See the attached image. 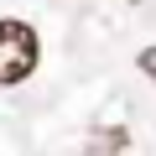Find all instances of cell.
Returning <instances> with one entry per match:
<instances>
[{
    "label": "cell",
    "instance_id": "cell-3",
    "mask_svg": "<svg viewBox=\"0 0 156 156\" xmlns=\"http://www.w3.org/2000/svg\"><path fill=\"white\" fill-rule=\"evenodd\" d=\"M146 73H156V52H146Z\"/></svg>",
    "mask_w": 156,
    "mask_h": 156
},
{
    "label": "cell",
    "instance_id": "cell-2",
    "mask_svg": "<svg viewBox=\"0 0 156 156\" xmlns=\"http://www.w3.org/2000/svg\"><path fill=\"white\" fill-rule=\"evenodd\" d=\"M125 140H130V135H125L120 125H104V130H94V135H89V151H83V156H120V151H125Z\"/></svg>",
    "mask_w": 156,
    "mask_h": 156
},
{
    "label": "cell",
    "instance_id": "cell-1",
    "mask_svg": "<svg viewBox=\"0 0 156 156\" xmlns=\"http://www.w3.org/2000/svg\"><path fill=\"white\" fill-rule=\"evenodd\" d=\"M37 68V31L26 21H0V83H21Z\"/></svg>",
    "mask_w": 156,
    "mask_h": 156
}]
</instances>
